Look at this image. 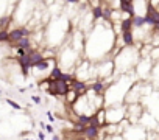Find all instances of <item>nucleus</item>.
I'll list each match as a JSON object with an SVG mask.
<instances>
[{"instance_id": "2eb2a0df", "label": "nucleus", "mask_w": 159, "mask_h": 140, "mask_svg": "<svg viewBox=\"0 0 159 140\" xmlns=\"http://www.w3.org/2000/svg\"><path fill=\"white\" fill-rule=\"evenodd\" d=\"M52 138H53V140H59V138H61V137H59V135H56V134H55V135H52Z\"/></svg>"}, {"instance_id": "dca6fc26", "label": "nucleus", "mask_w": 159, "mask_h": 140, "mask_svg": "<svg viewBox=\"0 0 159 140\" xmlns=\"http://www.w3.org/2000/svg\"><path fill=\"white\" fill-rule=\"evenodd\" d=\"M119 2H125V3H133V0H119Z\"/></svg>"}, {"instance_id": "9b49d317", "label": "nucleus", "mask_w": 159, "mask_h": 140, "mask_svg": "<svg viewBox=\"0 0 159 140\" xmlns=\"http://www.w3.org/2000/svg\"><path fill=\"white\" fill-rule=\"evenodd\" d=\"M31 100H33V103H36V104L41 103V97H39V95H31Z\"/></svg>"}, {"instance_id": "f3484780", "label": "nucleus", "mask_w": 159, "mask_h": 140, "mask_svg": "<svg viewBox=\"0 0 159 140\" xmlns=\"http://www.w3.org/2000/svg\"><path fill=\"white\" fill-rule=\"evenodd\" d=\"M0 95H2V89H0Z\"/></svg>"}, {"instance_id": "7ed1b4c3", "label": "nucleus", "mask_w": 159, "mask_h": 140, "mask_svg": "<svg viewBox=\"0 0 159 140\" xmlns=\"http://www.w3.org/2000/svg\"><path fill=\"white\" fill-rule=\"evenodd\" d=\"M81 134H83L84 138H98L100 137V128L94 126V125H86Z\"/></svg>"}, {"instance_id": "f8f14e48", "label": "nucleus", "mask_w": 159, "mask_h": 140, "mask_svg": "<svg viewBox=\"0 0 159 140\" xmlns=\"http://www.w3.org/2000/svg\"><path fill=\"white\" fill-rule=\"evenodd\" d=\"M47 118H48V121H52V123L55 121V117H53V114H52L50 111H47Z\"/></svg>"}, {"instance_id": "9d476101", "label": "nucleus", "mask_w": 159, "mask_h": 140, "mask_svg": "<svg viewBox=\"0 0 159 140\" xmlns=\"http://www.w3.org/2000/svg\"><path fill=\"white\" fill-rule=\"evenodd\" d=\"M44 128H45V132H48V134H53L55 132V129H53L52 125H44Z\"/></svg>"}, {"instance_id": "f03ea898", "label": "nucleus", "mask_w": 159, "mask_h": 140, "mask_svg": "<svg viewBox=\"0 0 159 140\" xmlns=\"http://www.w3.org/2000/svg\"><path fill=\"white\" fill-rule=\"evenodd\" d=\"M70 89H73L78 95H84V94L88 92L89 86H88L86 81H83V80H76V78H75V80L70 83Z\"/></svg>"}, {"instance_id": "4468645a", "label": "nucleus", "mask_w": 159, "mask_h": 140, "mask_svg": "<svg viewBox=\"0 0 159 140\" xmlns=\"http://www.w3.org/2000/svg\"><path fill=\"white\" fill-rule=\"evenodd\" d=\"M66 2H67V3H78L80 0H66Z\"/></svg>"}, {"instance_id": "423d86ee", "label": "nucleus", "mask_w": 159, "mask_h": 140, "mask_svg": "<svg viewBox=\"0 0 159 140\" xmlns=\"http://www.w3.org/2000/svg\"><path fill=\"white\" fill-rule=\"evenodd\" d=\"M78 97H80V95H78L73 89H69V90H67V94L64 95V98H66V101H67V104H69V106H72V104L78 100Z\"/></svg>"}, {"instance_id": "6e6552de", "label": "nucleus", "mask_w": 159, "mask_h": 140, "mask_svg": "<svg viewBox=\"0 0 159 140\" xmlns=\"http://www.w3.org/2000/svg\"><path fill=\"white\" fill-rule=\"evenodd\" d=\"M75 78H76V77H75V73H73V72H70V73L62 72V75H61V80H64V81H66V83H69V84H70Z\"/></svg>"}, {"instance_id": "0eeeda50", "label": "nucleus", "mask_w": 159, "mask_h": 140, "mask_svg": "<svg viewBox=\"0 0 159 140\" xmlns=\"http://www.w3.org/2000/svg\"><path fill=\"white\" fill-rule=\"evenodd\" d=\"M102 17H103V5L92 7V19L94 20H102Z\"/></svg>"}, {"instance_id": "39448f33", "label": "nucleus", "mask_w": 159, "mask_h": 140, "mask_svg": "<svg viewBox=\"0 0 159 140\" xmlns=\"http://www.w3.org/2000/svg\"><path fill=\"white\" fill-rule=\"evenodd\" d=\"M119 28H120V31L133 30V17H129V16L123 17V19H122V20L119 22Z\"/></svg>"}, {"instance_id": "20e7f679", "label": "nucleus", "mask_w": 159, "mask_h": 140, "mask_svg": "<svg viewBox=\"0 0 159 140\" xmlns=\"http://www.w3.org/2000/svg\"><path fill=\"white\" fill-rule=\"evenodd\" d=\"M120 41L123 47H131L134 45V33L133 30H126V31H120Z\"/></svg>"}, {"instance_id": "ddd939ff", "label": "nucleus", "mask_w": 159, "mask_h": 140, "mask_svg": "<svg viewBox=\"0 0 159 140\" xmlns=\"http://www.w3.org/2000/svg\"><path fill=\"white\" fill-rule=\"evenodd\" d=\"M38 138H39V140H45V134H44V131H39V132H38Z\"/></svg>"}, {"instance_id": "f257e3e1", "label": "nucleus", "mask_w": 159, "mask_h": 140, "mask_svg": "<svg viewBox=\"0 0 159 140\" xmlns=\"http://www.w3.org/2000/svg\"><path fill=\"white\" fill-rule=\"evenodd\" d=\"M8 33H10L8 42H13V44L16 41H19L20 37H24V36H31V30L28 27H19V28H14V30H11Z\"/></svg>"}, {"instance_id": "1a4fd4ad", "label": "nucleus", "mask_w": 159, "mask_h": 140, "mask_svg": "<svg viewBox=\"0 0 159 140\" xmlns=\"http://www.w3.org/2000/svg\"><path fill=\"white\" fill-rule=\"evenodd\" d=\"M7 104L10 106V107H13L14 111H22V106L17 103V101H14V100H11V98H7Z\"/></svg>"}]
</instances>
